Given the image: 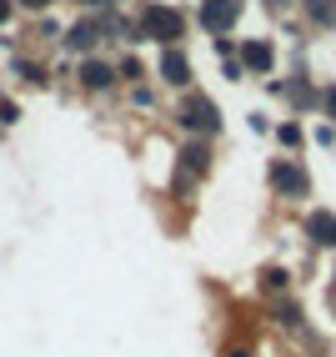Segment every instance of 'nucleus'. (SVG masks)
<instances>
[{
	"label": "nucleus",
	"mask_w": 336,
	"mask_h": 357,
	"mask_svg": "<svg viewBox=\"0 0 336 357\" xmlns=\"http://www.w3.org/2000/svg\"><path fill=\"white\" fill-rule=\"evenodd\" d=\"M141 36H151L161 45H176L186 36V15L171 10V6H146V10H141Z\"/></svg>",
	"instance_id": "1"
},
{
	"label": "nucleus",
	"mask_w": 336,
	"mask_h": 357,
	"mask_svg": "<svg viewBox=\"0 0 336 357\" xmlns=\"http://www.w3.org/2000/svg\"><path fill=\"white\" fill-rule=\"evenodd\" d=\"M176 121H181L186 131H201V136L221 131V116H216L211 96H186V101H181V111H176Z\"/></svg>",
	"instance_id": "2"
},
{
	"label": "nucleus",
	"mask_w": 336,
	"mask_h": 357,
	"mask_svg": "<svg viewBox=\"0 0 336 357\" xmlns=\"http://www.w3.org/2000/svg\"><path fill=\"white\" fill-rule=\"evenodd\" d=\"M236 15H241V0H206V6H201V26L211 36H226L236 26Z\"/></svg>",
	"instance_id": "3"
},
{
	"label": "nucleus",
	"mask_w": 336,
	"mask_h": 357,
	"mask_svg": "<svg viewBox=\"0 0 336 357\" xmlns=\"http://www.w3.org/2000/svg\"><path fill=\"white\" fill-rule=\"evenodd\" d=\"M271 186H276V192L281 197H306L311 192V181H306V172H301V166H291V161H271Z\"/></svg>",
	"instance_id": "4"
},
{
	"label": "nucleus",
	"mask_w": 336,
	"mask_h": 357,
	"mask_svg": "<svg viewBox=\"0 0 336 357\" xmlns=\"http://www.w3.org/2000/svg\"><path fill=\"white\" fill-rule=\"evenodd\" d=\"M161 76L171 81V86H191V56L176 51V45H166V56H161Z\"/></svg>",
	"instance_id": "5"
},
{
	"label": "nucleus",
	"mask_w": 336,
	"mask_h": 357,
	"mask_svg": "<svg viewBox=\"0 0 336 357\" xmlns=\"http://www.w3.org/2000/svg\"><path fill=\"white\" fill-rule=\"evenodd\" d=\"M306 236L317 247H336V211H311V217H306Z\"/></svg>",
	"instance_id": "6"
},
{
	"label": "nucleus",
	"mask_w": 336,
	"mask_h": 357,
	"mask_svg": "<svg viewBox=\"0 0 336 357\" xmlns=\"http://www.w3.org/2000/svg\"><path fill=\"white\" fill-rule=\"evenodd\" d=\"M241 61H246L251 70H271V61H276V51H271V45H266V40H246V45H241Z\"/></svg>",
	"instance_id": "7"
},
{
	"label": "nucleus",
	"mask_w": 336,
	"mask_h": 357,
	"mask_svg": "<svg viewBox=\"0 0 336 357\" xmlns=\"http://www.w3.org/2000/svg\"><path fill=\"white\" fill-rule=\"evenodd\" d=\"M81 81H86L90 91H106V86L115 81V70H111L106 61H86V66H81Z\"/></svg>",
	"instance_id": "8"
},
{
	"label": "nucleus",
	"mask_w": 336,
	"mask_h": 357,
	"mask_svg": "<svg viewBox=\"0 0 336 357\" xmlns=\"http://www.w3.org/2000/svg\"><path fill=\"white\" fill-rule=\"evenodd\" d=\"M65 40H70V51H90V45L101 40V26H95V20H81L76 31H65Z\"/></svg>",
	"instance_id": "9"
},
{
	"label": "nucleus",
	"mask_w": 336,
	"mask_h": 357,
	"mask_svg": "<svg viewBox=\"0 0 336 357\" xmlns=\"http://www.w3.org/2000/svg\"><path fill=\"white\" fill-rule=\"evenodd\" d=\"M306 15H311V26H331L336 6H331V0H306Z\"/></svg>",
	"instance_id": "10"
},
{
	"label": "nucleus",
	"mask_w": 336,
	"mask_h": 357,
	"mask_svg": "<svg viewBox=\"0 0 336 357\" xmlns=\"http://www.w3.org/2000/svg\"><path fill=\"white\" fill-rule=\"evenodd\" d=\"M276 322H281V327H296V322H301V307H296V302H276Z\"/></svg>",
	"instance_id": "11"
},
{
	"label": "nucleus",
	"mask_w": 336,
	"mask_h": 357,
	"mask_svg": "<svg viewBox=\"0 0 336 357\" xmlns=\"http://www.w3.org/2000/svg\"><path fill=\"white\" fill-rule=\"evenodd\" d=\"M181 156L191 161V172H206V166H211V151H206V146H186Z\"/></svg>",
	"instance_id": "12"
},
{
	"label": "nucleus",
	"mask_w": 336,
	"mask_h": 357,
	"mask_svg": "<svg viewBox=\"0 0 336 357\" xmlns=\"http://www.w3.org/2000/svg\"><path fill=\"white\" fill-rule=\"evenodd\" d=\"M281 287H286V272H281V267L261 272V292H281Z\"/></svg>",
	"instance_id": "13"
},
{
	"label": "nucleus",
	"mask_w": 336,
	"mask_h": 357,
	"mask_svg": "<svg viewBox=\"0 0 336 357\" xmlns=\"http://www.w3.org/2000/svg\"><path fill=\"white\" fill-rule=\"evenodd\" d=\"M15 70H20V76H26V81H45V70H40V66H35V61H20V66H15Z\"/></svg>",
	"instance_id": "14"
},
{
	"label": "nucleus",
	"mask_w": 336,
	"mask_h": 357,
	"mask_svg": "<svg viewBox=\"0 0 336 357\" xmlns=\"http://www.w3.org/2000/svg\"><path fill=\"white\" fill-rule=\"evenodd\" d=\"M321 111H326L331 121H336V86H326V96H321Z\"/></svg>",
	"instance_id": "15"
},
{
	"label": "nucleus",
	"mask_w": 336,
	"mask_h": 357,
	"mask_svg": "<svg viewBox=\"0 0 336 357\" xmlns=\"http://www.w3.org/2000/svg\"><path fill=\"white\" fill-rule=\"evenodd\" d=\"M15 116H20V106H15V101H0V121H15Z\"/></svg>",
	"instance_id": "16"
},
{
	"label": "nucleus",
	"mask_w": 336,
	"mask_h": 357,
	"mask_svg": "<svg viewBox=\"0 0 336 357\" xmlns=\"http://www.w3.org/2000/svg\"><path fill=\"white\" fill-rule=\"evenodd\" d=\"M20 6H26V10H45L51 0H20Z\"/></svg>",
	"instance_id": "17"
},
{
	"label": "nucleus",
	"mask_w": 336,
	"mask_h": 357,
	"mask_svg": "<svg viewBox=\"0 0 336 357\" xmlns=\"http://www.w3.org/2000/svg\"><path fill=\"white\" fill-rule=\"evenodd\" d=\"M6 20H10V0H0V26H6Z\"/></svg>",
	"instance_id": "18"
},
{
	"label": "nucleus",
	"mask_w": 336,
	"mask_h": 357,
	"mask_svg": "<svg viewBox=\"0 0 336 357\" xmlns=\"http://www.w3.org/2000/svg\"><path fill=\"white\" fill-rule=\"evenodd\" d=\"M81 6H111V0H81Z\"/></svg>",
	"instance_id": "19"
},
{
	"label": "nucleus",
	"mask_w": 336,
	"mask_h": 357,
	"mask_svg": "<svg viewBox=\"0 0 336 357\" xmlns=\"http://www.w3.org/2000/svg\"><path fill=\"white\" fill-rule=\"evenodd\" d=\"M231 357H251V352H246V347H236V352H231Z\"/></svg>",
	"instance_id": "20"
},
{
	"label": "nucleus",
	"mask_w": 336,
	"mask_h": 357,
	"mask_svg": "<svg viewBox=\"0 0 336 357\" xmlns=\"http://www.w3.org/2000/svg\"><path fill=\"white\" fill-rule=\"evenodd\" d=\"M271 6H286V0H271Z\"/></svg>",
	"instance_id": "21"
}]
</instances>
